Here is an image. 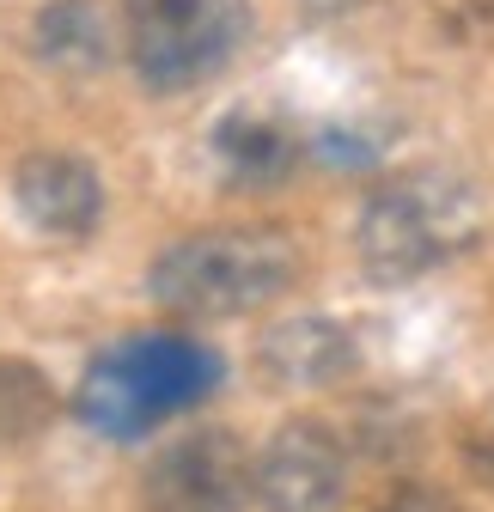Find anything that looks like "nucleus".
Returning <instances> with one entry per match:
<instances>
[{"mask_svg":"<svg viewBox=\"0 0 494 512\" xmlns=\"http://www.w3.org/2000/svg\"><path fill=\"white\" fill-rule=\"evenodd\" d=\"M299 281V250L275 226H208L153 256L147 293L159 311L220 324V317L263 311Z\"/></svg>","mask_w":494,"mask_h":512,"instance_id":"nucleus-1","label":"nucleus"},{"mask_svg":"<svg viewBox=\"0 0 494 512\" xmlns=\"http://www.w3.org/2000/svg\"><path fill=\"white\" fill-rule=\"evenodd\" d=\"M476 238H482V196H476L470 177H458L446 165L403 171V177L379 183L360 202V220H354L360 269L385 287L434 275L440 263H452Z\"/></svg>","mask_w":494,"mask_h":512,"instance_id":"nucleus-2","label":"nucleus"},{"mask_svg":"<svg viewBox=\"0 0 494 512\" xmlns=\"http://www.w3.org/2000/svg\"><path fill=\"white\" fill-rule=\"evenodd\" d=\"M226 360L190 336H122L80 378V421L104 439H141L165 415H183L220 391Z\"/></svg>","mask_w":494,"mask_h":512,"instance_id":"nucleus-3","label":"nucleus"},{"mask_svg":"<svg viewBox=\"0 0 494 512\" xmlns=\"http://www.w3.org/2000/svg\"><path fill=\"white\" fill-rule=\"evenodd\" d=\"M251 37V0H122V49L147 92L214 80Z\"/></svg>","mask_w":494,"mask_h":512,"instance_id":"nucleus-4","label":"nucleus"},{"mask_svg":"<svg viewBox=\"0 0 494 512\" xmlns=\"http://www.w3.org/2000/svg\"><path fill=\"white\" fill-rule=\"evenodd\" d=\"M141 500L147 512H244L257 500L251 452L226 427L183 433L159 445L153 464L141 470Z\"/></svg>","mask_w":494,"mask_h":512,"instance_id":"nucleus-5","label":"nucleus"},{"mask_svg":"<svg viewBox=\"0 0 494 512\" xmlns=\"http://www.w3.org/2000/svg\"><path fill=\"white\" fill-rule=\"evenodd\" d=\"M251 482L269 512H336L348 494V452L336 427L293 415L269 433L263 458L251 464Z\"/></svg>","mask_w":494,"mask_h":512,"instance_id":"nucleus-6","label":"nucleus"},{"mask_svg":"<svg viewBox=\"0 0 494 512\" xmlns=\"http://www.w3.org/2000/svg\"><path fill=\"white\" fill-rule=\"evenodd\" d=\"M13 202L25 214V226H37L43 238H92L104 220V177L92 159L61 153V147H37L13 165Z\"/></svg>","mask_w":494,"mask_h":512,"instance_id":"nucleus-7","label":"nucleus"},{"mask_svg":"<svg viewBox=\"0 0 494 512\" xmlns=\"http://www.w3.org/2000/svg\"><path fill=\"white\" fill-rule=\"evenodd\" d=\"M263 372L275 384H293V391H318V384H336L354 372V336L336 324V317H318V311H305V317H281V324L263 336L257 348Z\"/></svg>","mask_w":494,"mask_h":512,"instance_id":"nucleus-8","label":"nucleus"},{"mask_svg":"<svg viewBox=\"0 0 494 512\" xmlns=\"http://www.w3.org/2000/svg\"><path fill=\"white\" fill-rule=\"evenodd\" d=\"M31 55L49 74H104L116 61V19L104 0H43L31 19Z\"/></svg>","mask_w":494,"mask_h":512,"instance_id":"nucleus-9","label":"nucleus"},{"mask_svg":"<svg viewBox=\"0 0 494 512\" xmlns=\"http://www.w3.org/2000/svg\"><path fill=\"white\" fill-rule=\"evenodd\" d=\"M214 159L226 165L232 183L263 189V183H281L299 165V141H293V128L281 116H269V110H232L214 128Z\"/></svg>","mask_w":494,"mask_h":512,"instance_id":"nucleus-10","label":"nucleus"},{"mask_svg":"<svg viewBox=\"0 0 494 512\" xmlns=\"http://www.w3.org/2000/svg\"><path fill=\"white\" fill-rule=\"evenodd\" d=\"M55 409H61V397H55L49 372L31 360L0 354V445H19V439L43 433L55 421Z\"/></svg>","mask_w":494,"mask_h":512,"instance_id":"nucleus-11","label":"nucleus"},{"mask_svg":"<svg viewBox=\"0 0 494 512\" xmlns=\"http://www.w3.org/2000/svg\"><path fill=\"white\" fill-rule=\"evenodd\" d=\"M379 512H464L446 488H434V482H409V488H397Z\"/></svg>","mask_w":494,"mask_h":512,"instance_id":"nucleus-12","label":"nucleus"},{"mask_svg":"<svg viewBox=\"0 0 494 512\" xmlns=\"http://www.w3.org/2000/svg\"><path fill=\"white\" fill-rule=\"evenodd\" d=\"M360 0H305V13H318V19H336V13H354Z\"/></svg>","mask_w":494,"mask_h":512,"instance_id":"nucleus-13","label":"nucleus"}]
</instances>
